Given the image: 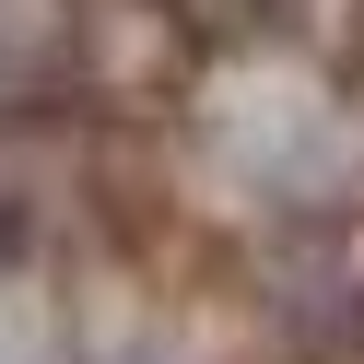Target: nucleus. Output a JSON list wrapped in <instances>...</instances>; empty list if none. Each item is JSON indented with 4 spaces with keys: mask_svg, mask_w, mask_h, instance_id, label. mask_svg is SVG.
Listing matches in <instances>:
<instances>
[{
    "mask_svg": "<svg viewBox=\"0 0 364 364\" xmlns=\"http://www.w3.org/2000/svg\"><path fill=\"white\" fill-rule=\"evenodd\" d=\"M0 364H71V353H59V317L36 306L12 270H0Z\"/></svg>",
    "mask_w": 364,
    "mask_h": 364,
    "instance_id": "obj_3",
    "label": "nucleus"
},
{
    "mask_svg": "<svg viewBox=\"0 0 364 364\" xmlns=\"http://www.w3.org/2000/svg\"><path fill=\"white\" fill-rule=\"evenodd\" d=\"M71 82V0H0V95Z\"/></svg>",
    "mask_w": 364,
    "mask_h": 364,
    "instance_id": "obj_2",
    "label": "nucleus"
},
{
    "mask_svg": "<svg viewBox=\"0 0 364 364\" xmlns=\"http://www.w3.org/2000/svg\"><path fill=\"white\" fill-rule=\"evenodd\" d=\"M176 141L188 176L223 212L259 223H341L364 188V106L329 82L306 36H235L176 82Z\"/></svg>",
    "mask_w": 364,
    "mask_h": 364,
    "instance_id": "obj_1",
    "label": "nucleus"
}]
</instances>
